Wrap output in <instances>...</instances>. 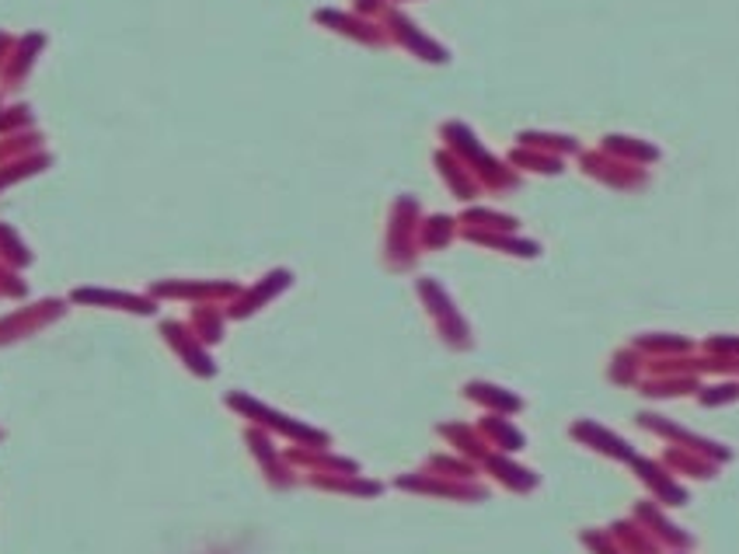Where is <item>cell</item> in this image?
<instances>
[{"label": "cell", "instance_id": "30bf717a", "mask_svg": "<svg viewBox=\"0 0 739 554\" xmlns=\"http://www.w3.org/2000/svg\"><path fill=\"white\" fill-rule=\"evenodd\" d=\"M635 516H639V523H642L649 533H653V541H656V544L677 547V551H691V547H694V538H691V533L666 520V516H663L656 506H639Z\"/></svg>", "mask_w": 739, "mask_h": 554}, {"label": "cell", "instance_id": "9a60e30c", "mask_svg": "<svg viewBox=\"0 0 739 554\" xmlns=\"http://www.w3.org/2000/svg\"><path fill=\"white\" fill-rule=\"evenodd\" d=\"M485 468L496 474L506 489H513V492H531L537 485L534 471H526V468H520V463L506 460V457H485Z\"/></svg>", "mask_w": 739, "mask_h": 554}, {"label": "cell", "instance_id": "8fae6325", "mask_svg": "<svg viewBox=\"0 0 739 554\" xmlns=\"http://www.w3.org/2000/svg\"><path fill=\"white\" fill-rule=\"evenodd\" d=\"M572 436L576 439H583L590 450H601V454H607V457H614V460H635V454H631V446L621 439V436H614V433H607V429H601V425H593V422H579L576 429H572Z\"/></svg>", "mask_w": 739, "mask_h": 554}, {"label": "cell", "instance_id": "1f68e13d", "mask_svg": "<svg viewBox=\"0 0 739 554\" xmlns=\"http://www.w3.org/2000/svg\"><path fill=\"white\" fill-rule=\"evenodd\" d=\"M708 352L736 356V360H739V338H712V342H708Z\"/></svg>", "mask_w": 739, "mask_h": 554}, {"label": "cell", "instance_id": "484cf974", "mask_svg": "<svg viewBox=\"0 0 739 554\" xmlns=\"http://www.w3.org/2000/svg\"><path fill=\"white\" fill-rule=\"evenodd\" d=\"M698 401L705 408L732 405V401H739V381H726V384H715V387H698Z\"/></svg>", "mask_w": 739, "mask_h": 554}, {"label": "cell", "instance_id": "6da1fadb", "mask_svg": "<svg viewBox=\"0 0 739 554\" xmlns=\"http://www.w3.org/2000/svg\"><path fill=\"white\" fill-rule=\"evenodd\" d=\"M444 136L450 140L453 157L461 160V165H464L468 171L478 174L488 189H513V185H517L513 171L502 168L496 157H488V154L478 147V140L471 136L468 127H461V122H450V127H444Z\"/></svg>", "mask_w": 739, "mask_h": 554}, {"label": "cell", "instance_id": "d590c367", "mask_svg": "<svg viewBox=\"0 0 739 554\" xmlns=\"http://www.w3.org/2000/svg\"><path fill=\"white\" fill-rule=\"evenodd\" d=\"M677 554H688V551H677Z\"/></svg>", "mask_w": 739, "mask_h": 554}, {"label": "cell", "instance_id": "4316f807", "mask_svg": "<svg viewBox=\"0 0 739 554\" xmlns=\"http://www.w3.org/2000/svg\"><path fill=\"white\" fill-rule=\"evenodd\" d=\"M25 130H32V109H28V105H8V109H0V136L25 133Z\"/></svg>", "mask_w": 739, "mask_h": 554}, {"label": "cell", "instance_id": "4fadbf2b", "mask_svg": "<svg viewBox=\"0 0 739 554\" xmlns=\"http://www.w3.org/2000/svg\"><path fill=\"white\" fill-rule=\"evenodd\" d=\"M318 22L328 25V28H336V32H342V35H353V39H360V43H384V32L380 28H374L370 22H360V17H353V14L318 11Z\"/></svg>", "mask_w": 739, "mask_h": 554}, {"label": "cell", "instance_id": "836d02e7", "mask_svg": "<svg viewBox=\"0 0 739 554\" xmlns=\"http://www.w3.org/2000/svg\"><path fill=\"white\" fill-rule=\"evenodd\" d=\"M11 49H14V39H11L8 32H0V74H4V63L11 57Z\"/></svg>", "mask_w": 739, "mask_h": 554}, {"label": "cell", "instance_id": "7402d4cb", "mask_svg": "<svg viewBox=\"0 0 739 554\" xmlns=\"http://www.w3.org/2000/svg\"><path fill=\"white\" fill-rule=\"evenodd\" d=\"M614 530H618V538H621L628 554H659V544L653 541V533H649L645 527L621 520V523H614Z\"/></svg>", "mask_w": 739, "mask_h": 554}, {"label": "cell", "instance_id": "d6a6232c", "mask_svg": "<svg viewBox=\"0 0 739 554\" xmlns=\"http://www.w3.org/2000/svg\"><path fill=\"white\" fill-rule=\"evenodd\" d=\"M583 541H586V544H590V547H593L596 554H618V547H614V544H610L607 538H596V533H586Z\"/></svg>", "mask_w": 739, "mask_h": 554}, {"label": "cell", "instance_id": "8992f818", "mask_svg": "<svg viewBox=\"0 0 739 554\" xmlns=\"http://www.w3.org/2000/svg\"><path fill=\"white\" fill-rule=\"evenodd\" d=\"M43 46H46L43 32H28V35H22V39H14V49H11V57L4 63V74H0V84H4L8 92H14V87L25 84L35 60H39Z\"/></svg>", "mask_w": 739, "mask_h": 554}, {"label": "cell", "instance_id": "44dd1931", "mask_svg": "<svg viewBox=\"0 0 739 554\" xmlns=\"http://www.w3.org/2000/svg\"><path fill=\"white\" fill-rule=\"evenodd\" d=\"M436 165H439V171H444V178L450 182V189L461 195V200H468V195L474 192V178H471V171L461 165V160H457L453 154H439Z\"/></svg>", "mask_w": 739, "mask_h": 554}, {"label": "cell", "instance_id": "3957f363", "mask_svg": "<svg viewBox=\"0 0 739 554\" xmlns=\"http://www.w3.org/2000/svg\"><path fill=\"white\" fill-rule=\"evenodd\" d=\"M639 422H642L645 429H653L656 436H666V439H674L677 446H683V450L705 454V457H708V460H715V463H726V460H732V450H729V446L715 443V439H708V436H698V433H691V429L677 425L674 419H666V416L642 412V416H639Z\"/></svg>", "mask_w": 739, "mask_h": 554}, {"label": "cell", "instance_id": "f546056e", "mask_svg": "<svg viewBox=\"0 0 739 554\" xmlns=\"http://www.w3.org/2000/svg\"><path fill=\"white\" fill-rule=\"evenodd\" d=\"M429 471L439 474V478H468V474H471V463H464V460H450V457H433V460H429Z\"/></svg>", "mask_w": 739, "mask_h": 554}, {"label": "cell", "instance_id": "9c48e42d", "mask_svg": "<svg viewBox=\"0 0 739 554\" xmlns=\"http://www.w3.org/2000/svg\"><path fill=\"white\" fill-rule=\"evenodd\" d=\"M387 28H391L395 39H398L401 46H409V49L415 52V57L433 60V63H444V60H447V49H439L433 39H426V35H422L404 14H398V11L387 14Z\"/></svg>", "mask_w": 739, "mask_h": 554}, {"label": "cell", "instance_id": "603a6c76", "mask_svg": "<svg viewBox=\"0 0 739 554\" xmlns=\"http://www.w3.org/2000/svg\"><path fill=\"white\" fill-rule=\"evenodd\" d=\"M607 150L614 157H621V160H656L659 157L656 147H649V143L631 140V136H610L607 140Z\"/></svg>", "mask_w": 739, "mask_h": 554}, {"label": "cell", "instance_id": "4dcf8cb0", "mask_svg": "<svg viewBox=\"0 0 739 554\" xmlns=\"http://www.w3.org/2000/svg\"><path fill=\"white\" fill-rule=\"evenodd\" d=\"M0 293H4V297H22L25 293V282L11 273L8 262H0Z\"/></svg>", "mask_w": 739, "mask_h": 554}, {"label": "cell", "instance_id": "e0dca14e", "mask_svg": "<svg viewBox=\"0 0 739 554\" xmlns=\"http://www.w3.org/2000/svg\"><path fill=\"white\" fill-rule=\"evenodd\" d=\"M249 443H252V450H255V457H258V463L266 468V474H269V481L272 485H279V489H287L290 485V471L283 468V460L276 457V450H272V443L262 436V433H252L249 436Z\"/></svg>", "mask_w": 739, "mask_h": 554}, {"label": "cell", "instance_id": "52a82bcc", "mask_svg": "<svg viewBox=\"0 0 739 554\" xmlns=\"http://www.w3.org/2000/svg\"><path fill=\"white\" fill-rule=\"evenodd\" d=\"M583 165H586L590 174L604 178V182L618 185V189H635V185L645 182V171L642 168H635L631 160H621V157H614V154H604V157L601 154H586Z\"/></svg>", "mask_w": 739, "mask_h": 554}, {"label": "cell", "instance_id": "ffe728a7", "mask_svg": "<svg viewBox=\"0 0 739 554\" xmlns=\"http://www.w3.org/2000/svg\"><path fill=\"white\" fill-rule=\"evenodd\" d=\"M43 136L35 130H25V133H8L0 136V165H8V160H17V157H28L39 150Z\"/></svg>", "mask_w": 739, "mask_h": 554}, {"label": "cell", "instance_id": "83f0119b", "mask_svg": "<svg viewBox=\"0 0 739 554\" xmlns=\"http://www.w3.org/2000/svg\"><path fill=\"white\" fill-rule=\"evenodd\" d=\"M513 165H520V168H531V171H548V174L561 171V168H558V157L544 154V150H534V147H523V150H517V154H513Z\"/></svg>", "mask_w": 739, "mask_h": 554}, {"label": "cell", "instance_id": "8d00e7d4", "mask_svg": "<svg viewBox=\"0 0 739 554\" xmlns=\"http://www.w3.org/2000/svg\"><path fill=\"white\" fill-rule=\"evenodd\" d=\"M0 439H4V433H0Z\"/></svg>", "mask_w": 739, "mask_h": 554}, {"label": "cell", "instance_id": "ac0fdd59", "mask_svg": "<svg viewBox=\"0 0 739 554\" xmlns=\"http://www.w3.org/2000/svg\"><path fill=\"white\" fill-rule=\"evenodd\" d=\"M318 489H331V492H349V495H377L380 485L377 481H366L360 474H314L311 478Z\"/></svg>", "mask_w": 739, "mask_h": 554}, {"label": "cell", "instance_id": "277c9868", "mask_svg": "<svg viewBox=\"0 0 739 554\" xmlns=\"http://www.w3.org/2000/svg\"><path fill=\"white\" fill-rule=\"evenodd\" d=\"M60 314H63V303L43 300V303H32V308L17 311V314L0 317V346L22 342V338H28V335H35L39 328H46L49 321H57Z\"/></svg>", "mask_w": 739, "mask_h": 554}, {"label": "cell", "instance_id": "d6986e66", "mask_svg": "<svg viewBox=\"0 0 739 554\" xmlns=\"http://www.w3.org/2000/svg\"><path fill=\"white\" fill-rule=\"evenodd\" d=\"M482 436H485L492 446H499V450H520V446H523V436H520L517 429L509 425L502 416H488V419L482 422Z\"/></svg>", "mask_w": 739, "mask_h": 554}, {"label": "cell", "instance_id": "e575fe53", "mask_svg": "<svg viewBox=\"0 0 739 554\" xmlns=\"http://www.w3.org/2000/svg\"><path fill=\"white\" fill-rule=\"evenodd\" d=\"M360 11H370V14L384 11V0H360Z\"/></svg>", "mask_w": 739, "mask_h": 554}, {"label": "cell", "instance_id": "5bb4252c", "mask_svg": "<svg viewBox=\"0 0 739 554\" xmlns=\"http://www.w3.org/2000/svg\"><path fill=\"white\" fill-rule=\"evenodd\" d=\"M49 165H52V157H49L46 150H35V154H28V157L8 160V165H0V192L11 189V185H17V182H25V178H32V174L46 171Z\"/></svg>", "mask_w": 739, "mask_h": 554}, {"label": "cell", "instance_id": "7c38bea8", "mask_svg": "<svg viewBox=\"0 0 739 554\" xmlns=\"http://www.w3.org/2000/svg\"><path fill=\"white\" fill-rule=\"evenodd\" d=\"M663 463L670 468L674 474H683V478H698V481H708L718 474V463L708 460L705 454H694V450H683V446H674V450H666Z\"/></svg>", "mask_w": 739, "mask_h": 554}, {"label": "cell", "instance_id": "7a4b0ae2", "mask_svg": "<svg viewBox=\"0 0 739 554\" xmlns=\"http://www.w3.org/2000/svg\"><path fill=\"white\" fill-rule=\"evenodd\" d=\"M227 405H231L234 412H241L244 419H252V422L266 425V429H276V433H283V436H290V439H296V443H304V446H325V443H328V436L318 433V429H311V425L296 422V419L279 416V412H272V408L252 401L249 395H231V398H227Z\"/></svg>", "mask_w": 739, "mask_h": 554}, {"label": "cell", "instance_id": "f1b7e54d", "mask_svg": "<svg viewBox=\"0 0 739 554\" xmlns=\"http://www.w3.org/2000/svg\"><path fill=\"white\" fill-rule=\"evenodd\" d=\"M526 147H534V150H576V140H566V136H548V133H523L520 136Z\"/></svg>", "mask_w": 739, "mask_h": 554}, {"label": "cell", "instance_id": "d4e9b609", "mask_svg": "<svg viewBox=\"0 0 739 554\" xmlns=\"http://www.w3.org/2000/svg\"><path fill=\"white\" fill-rule=\"evenodd\" d=\"M0 262H8V265H28L32 262L28 248L22 244V238H17L8 224H0Z\"/></svg>", "mask_w": 739, "mask_h": 554}, {"label": "cell", "instance_id": "ba28073f", "mask_svg": "<svg viewBox=\"0 0 739 554\" xmlns=\"http://www.w3.org/2000/svg\"><path fill=\"white\" fill-rule=\"evenodd\" d=\"M401 489H412V492H426V495H444V498H482L485 489L471 485V481H457V478H439V474H409V478H398Z\"/></svg>", "mask_w": 739, "mask_h": 554}, {"label": "cell", "instance_id": "cb8c5ba5", "mask_svg": "<svg viewBox=\"0 0 739 554\" xmlns=\"http://www.w3.org/2000/svg\"><path fill=\"white\" fill-rule=\"evenodd\" d=\"M439 433H444V436H447V439H450L453 446H461L464 454H474V457H488V454H485V450H488V446H485V439H482L478 433H471L468 425H444V429H439Z\"/></svg>", "mask_w": 739, "mask_h": 554}, {"label": "cell", "instance_id": "5b68a950", "mask_svg": "<svg viewBox=\"0 0 739 554\" xmlns=\"http://www.w3.org/2000/svg\"><path fill=\"white\" fill-rule=\"evenodd\" d=\"M635 474L642 478V485L656 495V503H666V506H683L688 503V489L680 485L677 474L666 468V463H656V460H642L635 457Z\"/></svg>", "mask_w": 739, "mask_h": 554}, {"label": "cell", "instance_id": "2e32d148", "mask_svg": "<svg viewBox=\"0 0 739 554\" xmlns=\"http://www.w3.org/2000/svg\"><path fill=\"white\" fill-rule=\"evenodd\" d=\"M468 398L492 408V412H499V416L520 412V398L509 395V390H502V387H492V384H468Z\"/></svg>", "mask_w": 739, "mask_h": 554}]
</instances>
